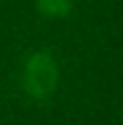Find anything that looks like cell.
<instances>
[{
    "instance_id": "obj_1",
    "label": "cell",
    "mask_w": 123,
    "mask_h": 125,
    "mask_svg": "<svg viewBox=\"0 0 123 125\" xmlns=\"http://www.w3.org/2000/svg\"><path fill=\"white\" fill-rule=\"evenodd\" d=\"M54 80H56V69H54V61L46 53H38L29 67H27V88L35 93V96H43L54 88Z\"/></svg>"
},
{
    "instance_id": "obj_2",
    "label": "cell",
    "mask_w": 123,
    "mask_h": 125,
    "mask_svg": "<svg viewBox=\"0 0 123 125\" xmlns=\"http://www.w3.org/2000/svg\"><path fill=\"white\" fill-rule=\"evenodd\" d=\"M38 5L46 16H64L70 11V0H38Z\"/></svg>"
}]
</instances>
